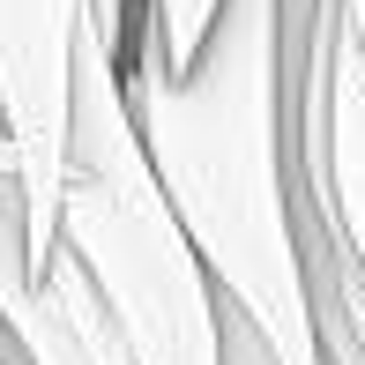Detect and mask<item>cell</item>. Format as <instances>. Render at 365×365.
I'll return each mask as SVG.
<instances>
[{
    "label": "cell",
    "mask_w": 365,
    "mask_h": 365,
    "mask_svg": "<svg viewBox=\"0 0 365 365\" xmlns=\"http://www.w3.org/2000/svg\"><path fill=\"white\" fill-rule=\"evenodd\" d=\"M120 90L149 149V172L217 291L254 321L276 365H321L291 187L284 0H217L187 68L164 60L157 15L149 0H135Z\"/></svg>",
    "instance_id": "cell-1"
},
{
    "label": "cell",
    "mask_w": 365,
    "mask_h": 365,
    "mask_svg": "<svg viewBox=\"0 0 365 365\" xmlns=\"http://www.w3.org/2000/svg\"><path fill=\"white\" fill-rule=\"evenodd\" d=\"M60 246L90 269L135 365H224L217 276L202 269L187 224L172 217L112 45L82 23L75 97H68V179H60Z\"/></svg>",
    "instance_id": "cell-2"
},
{
    "label": "cell",
    "mask_w": 365,
    "mask_h": 365,
    "mask_svg": "<svg viewBox=\"0 0 365 365\" xmlns=\"http://www.w3.org/2000/svg\"><path fill=\"white\" fill-rule=\"evenodd\" d=\"M82 0H0V149L23 187L30 269L60 246V179H68V97Z\"/></svg>",
    "instance_id": "cell-3"
},
{
    "label": "cell",
    "mask_w": 365,
    "mask_h": 365,
    "mask_svg": "<svg viewBox=\"0 0 365 365\" xmlns=\"http://www.w3.org/2000/svg\"><path fill=\"white\" fill-rule=\"evenodd\" d=\"M149 15H157L164 60H172V68H187L194 45H202V30H209V15H217V0H149Z\"/></svg>",
    "instance_id": "cell-4"
}]
</instances>
